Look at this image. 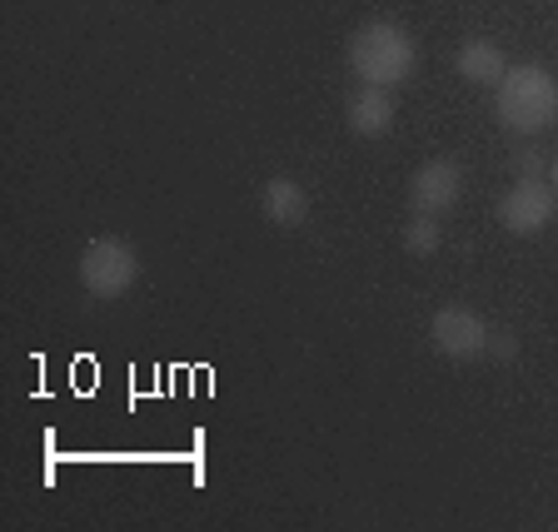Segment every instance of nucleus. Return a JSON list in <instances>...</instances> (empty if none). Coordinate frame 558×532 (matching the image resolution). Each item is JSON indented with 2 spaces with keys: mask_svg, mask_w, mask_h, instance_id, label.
<instances>
[{
  "mask_svg": "<svg viewBox=\"0 0 558 532\" xmlns=\"http://www.w3.org/2000/svg\"><path fill=\"white\" fill-rule=\"evenodd\" d=\"M439 244H444V224L434 220V214H414V220L404 224V249L414 259L439 255Z\"/></svg>",
  "mask_w": 558,
  "mask_h": 532,
  "instance_id": "nucleus-10",
  "label": "nucleus"
},
{
  "mask_svg": "<svg viewBox=\"0 0 558 532\" xmlns=\"http://www.w3.org/2000/svg\"><path fill=\"white\" fill-rule=\"evenodd\" d=\"M499 120L513 135H544L558 120V81L544 65H513L499 81Z\"/></svg>",
  "mask_w": 558,
  "mask_h": 532,
  "instance_id": "nucleus-2",
  "label": "nucleus"
},
{
  "mask_svg": "<svg viewBox=\"0 0 558 532\" xmlns=\"http://www.w3.org/2000/svg\"><path fill=\"white\" fill-rule=\"evenodd\" d=\"M429 344L439 348L444 359L469 363V359H488V344H494V324L484 313H474L469 304H444L429 319Z\"/></svg>",
  "mask_w": 558,
  "mask_h": 532,
  "instance_id": "nucleus-4",
  "label": "nucleus"
},
{
  "mask_svg": "<svg viewBox=\"0 0 558 532\" xmlns=\"http://www.w3.org/2000/svg\"><path fill=\"white\" fill-rule=\"evenodd\" d=\"M259 209H265L269 224H279V230H294V224L310 220V195H304L300 180H290V174H275V180L259 189Z\"/></svg>",
  "mask_w": 558,
  "mask_h": 532,
  "instance_id": "nucleus-8",
  "label": "nucleus"
},
{
  "mask_svg": "<svg viewBox=\"0 0 558 532\" xmlns=\"http://www.w3.org/2000/svg\"><path fill=\"white\" fill-rule=\"evenodd\" d=\"M554 214H558V189L548 180H519L499 199V224L509 234H538L554 224Z\"/></svg>",
  "mask_w": 558,
  "mask_h": 532,
  "instance_id": "nucleus-5",
  "label": "nucleus"
},
{
  "mask_svg": "<svg viewBox=\"0 0 558 532\" xmlns=\"http://www.w3.org/2000/svg\"><path fill=\"white\" fill-rule=\"evenodd\" d=\"M418 65V46L414 35L395 21H369L349 35V70L360 75V85H384L395 90L414 75Z\"/></svg>",
  "mask_w": 558,
  "mask_h": 532,
  "instance_id": "nucleus-1",
  "label": "nucleus"
},
{
  "mask_svg": "<svg viewBox=\"0 0 558 532\" xmlns=\"http://www.w3.org/2000/svg\"><path fill=\"white\" fill-rule=\"evenodd\" d=\"M453 70H459V81L499 90V81L509 75V60H504V50L494 40H464L459 55H453Z\"/></svg>",
  "mask_w": 558,
  "mask_h": 532,
  "instance_id": "nucleus-9",
  "label": "nucleus"
},
{
  "mask_svg": "<svg viewBox=\"0 0 558 532\" xmlns=\"http://www.w3.org/2000/svg\"><path fill=\"white\" fill-rule=\"evenodd\" d=\"M140 279V255L135 244L120 239V234H100V239L85 244L81 255V284L95 299H125Z\"/></svg>",
  "mask_w": 558,
  "mask_h": 532,
  "instance_id": "nucleus-3",
  "label": "nucleus"
},
{
  "mask_svg": "<svg viewBox=\"0 0 558 532\" xmlns=\"http://www.w3.org/2000/svg\"><path fill=\"white\" fill-rule=\"evenodd\" d=\"M344 120L360 139L389 135V129H395V90H384V85H360V90L349 95Z\"/></svg>",
  "mask_w": 558,
  "mask_h": 532,
  "instance_id": "nucleus-7",
  "label": "nucleus"
},
{
  "mask_svg": "<svg viewBox=\"0 0 558 532\" xmlns=\"http://www.w3.org/2000/svg\"><path fill=\"white\" fill-rule=\"evenodd\" d=\"M548 185L558 189V154H554V160H548Z\"/></svg>",
  "mask_w": 558,
  "mask_h": 532,
  "instance_id": "nucleus-13",
  "label": "nucleus"
},
{
  "mask_svg": "<svg viewBox=\"0 0 558 532\" xmlns=\"http://www.w3.org/2000/svg\"><path fill=\"white\" fill-rule=\"evenodd\" d=\"M538 160H544L538 150H519V154H513V170H519V180H538Z\"/></svg>",
  "mask_w": 558,
  "mask_h": 532,
  "instance_id": "nucleus-12",
  "label": "nucleus"
},
{
  "mask_svg": "<svg viewBox=\"0 0 558 532\" xmlns=\"http://www.w3.org/2000/svg\"><path fill=\"white\" fill-rule=\"evenodd\" d=\"M459 195H464V170H459V160H429V164H418L414 180H409V209H414V214L444 220V214L459 205Z\"/></svg>",
  "mask_w": 558,
  "mask_h": 532,
  "instance_id": "nucleus-6",
  "label": "nucleus"
},
{
  "mask_svg": "<svg viewBox=\"0 0 558 532\" xmlns=\"http://www.w3.org/2000/svg\"><path fill=\"white\" fill-rule=\"evenodd\" d=\"M488 359H494V363H513V359H519V338H513V334H499V329H494Z\"/></svg>",
  "mask_w": 558,
  "mask_h": 532,
  "instance_id": "nucleus-11",
  "label": "nucleus"
}]
</instances>
